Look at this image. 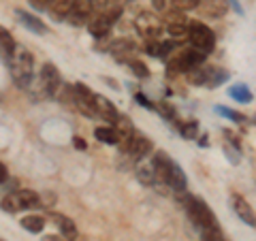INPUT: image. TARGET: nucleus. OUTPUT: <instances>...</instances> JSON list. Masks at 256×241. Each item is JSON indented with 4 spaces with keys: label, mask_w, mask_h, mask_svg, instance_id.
Wrapping results in <instances>:
<instances>
[{
    "label": "nucleus",
    "mask_w": 256,
    "mask_h": 241,
    "mask_svg": "<svg viewBox=\"0 0 256 241\" xmlns=\"http://www.w3.org/2000/svg\"><path fill=\"white\" fill-rule=\"evenodd\" d=\"M9 68H11V77L18 88H28L34 75V58L32 54L22 45H15L13 54L9 56Z\"/></svg>",
    "instance_id": "obj_1"
},
{
    "label": "nucleus",
    "mask_w": 256,
    "mask_h": 241,
    "mask_svg": "<svg viewBox=\"0 0 256 241\" xmlns=\"http://www.w3.org/2000/svg\"><path fill=\"white\" fill-rule=\"evenodd\" d=\"M182 205H184V210H186L190 222L194 224L198 230L207 228V226H218V218H216V214L210 210V205H207L201 196L184 194L182 196Z\"/></svg>",
    "instance_id": "obj_2"
},
{
    "label": "nucleus",
    "mask_w": 256,
    "mask_h": 241,
    "mask_svg": "<svg viewBox=\"0 0 256 241\" xmlns=\"http://www.w3.org/2000/svg\"><path fill=\"white\" fill-rule=\"evenodd\" d=\"M166 66L171 73H190L192 68L201 66L205 62V54L194 50V47H175V50L166 56Z\"/></svg>",
    "instance_id": "obj_3"
},
{
    "label": "nucleus",
    "mask_w": 256,
    "mask_h": 241,
    "mask_svg": "<svg viewBox=\"0 0 256 241\" xmlns=\"http://www.w3.org/2000/svg\"><path fill=\"white\" fill-rule=\"evenodd\" d=\"M62 88V79H60V73L58 68L54 66L52 62L43 64L41 73H38L36 82H34V88H32V96L34 98H52V96L58 94V90Z\"/></svg>",
    "instance_id": "obj_4"
},
{
    "label": "nucleus",
    "mask_w": 256,
    "mask_h": 241,
    "mask_svg": "<svg viewBox=\"0 0 256 241\" xmlns=\"http://www.w3.org/2000/svg\"><path fill=\"white\" fill-rule=\"evenodd\" d=\"M228 77H230L228 70H224L220 66H212V64H205V62L188 73L190 84H194L198 88H218L222 84H226Z\"/></svg>",
    "instance_id": "obj_5"
},
{
    "label": "nucleus",
    "mask_w": 256,
    "mask_h": 241,
    "mask_svg": "<svg viewBox=\"0 0 256 241\" xmlns=\"http://www.w3.org/2000/svg\"><path fill=\"white\" fill-rule=\"evenodd\" d=\"M188 41H190V47L203 52L205 56L214 52V47H216L214 30L203 22H188Z\"/></svg>",
    "instance_id": "obj_6"
},
{
    "label": "nucleus",
    "mask_w": 256,
    "mask_h": 241,
    "mask_svg": "<svg viewBox=\"0 0 256 241\" xmlns=\"http://www.w3.org/2000/svg\"><path fill=\"white\" fill-rule=\"evenodd\" d=\"M4 212L9 214H18L22 210H32V207H41V198H38L36 192L32 190H15L11 194H6L0 203Z\"/></svg>",
    "instance_id": "obj_7"
},
{
    "label": "nucleus",
    "mask_w": 256,
    "mask_h": 241,
    "mask_svg": "<svg viewBox=\"0 0 256 241\" xmlns=\"http://www.w3.org/2000/svg\"><path fill=\"white\" fill-rule=\"evenodd\" d=\"M134 28H137V32L143 36V38H158L160 34H162V28H164V24L162 20L158 18L156 13H152V11H143L137 15V20H134Z\"/></svg>",
    "instance_id": "obj_8"
},
{
    "label": "nucleus",
    "mask_w": 256,
    "mask_h": 241,
    "mask_svg": "<svg viewBox=\"0 0 256 241\" xmlns=\"http://www.w3.org/2000/svg\"><path fill=\"white\" fill-rule=\"evenodd\" d=\"M70 102H75L77 111H82L84 116L96 118V111H94V92L86 84L70 86Z\"/></svg>",
    "instance_id": "obj_9"
},
{
    "label": "nucleus",
    "mask_w": 256,
    "mask_h": 241,
    "mask_svg": "<svg viewBox=\"0 0 256 241\" xmlns=\"http://www.w3.org/2000/svg\"><path fill=\"white\" fill-rule=\"evenodd\" d=\"M152 150H154V143H152L146 134H141L139 130H134L132 136H130V139H128V143H126L124 154L130 156L132 160H143Z\"/></svg>",
    "instance_id": "obj_10"
},
{
    "label": "nucleus",
    "mask_w": 256,
    "mask_h": 241,
    "mask_svg": "<svg viewBox=\"0 0 256 241\" xmlns=\"http://www.w3.org/2000/svg\"><path fill=\"white\" fill-rule=\"evenodd\" d=\"M164 28H166V34H169L173 41H184V38H188V20L182 15V11H173V13L166 15Z\"/></svg>",
    "instance_id": "obj_11"
},
{
    "label": "nucleus",
    "mask_w": 256,
    "mask_h": 241,
    "mask_svg": "<svg viewBox=\"0 0 256 241\" xmlns=\"http://www.w3.org/2000/svg\"><path fill=\"white\" fill-rule=\"evenodd\" d=\"M92 13H94L92 0H73V6H70V13L66 15V22L70 26H84L92 18Z\"/></svg>",
    "instance_id": "obj_12"
},
{
    "label": "nucleus",
    "mask_w": 256,
    "mask_h": 241,
    "mask_svg": "<svg viewBox=\"0 0 256 241\" xmlns=\"http://www.w3.org/2000/svg\"><path fill=\"white\" fill-rule=\"evenodd\" d=\"M230 205H233V212L237 214L239 220L244 224H248V226L256 228V212L242 194H230Z\"/></svg>",
    "instance_id": "obj_13"
},
{
    "label": "nucleus",
    "mask_w": 256,
    "mask_h": 241,
    "mask_svg": "<svg viewBox=\"0 0 256 241\" xmlns=\"http://www.w3.org/2000/svg\"><path fill=\"white\" fill-rule=\"evenodd\" d=\"M94 111H96V118L105 120V122H109L111 126H114L116 120L120 118V114H118V109H116L114 102L107 100L105 96H100V94H94Z\"/></svg>",
    "instance_id": "obj_14"
},
{
    "label": "nucleus",
    "mask_w": 256,
    "mask_h": 241,
    "mask_svg": "<svg viewBox=\"0 0 256 241\" xmlns=\"http://www.w3.org/2000/svg\"><path fill=\"white\" fill-rule=\"evenodd\" d=\"M166 186H169L171 190H175V192H186V188H188V178H186V173H184V168L175 162L169 164V173H166Z\"/></svg>",
    "instance_id": "obj_15"
},
{
    "label": "nucleus",
    "mask_w": 256,
    "mask_h": 241,
    "mask_svg": "<svg viewBox=\"0 0 256 241\" xmlns=\"http://www.w3.org/2000/svg\"><path fill=\"white\" fill-rule=\"evenodd\" d=\"M109 54L120 62H128V60H132L134 54H137V47L128 41V38H118V41H114L109 45Z\"/></svg>",
    "instance_id": "obj_16"
},
{
    "label": "nucleus",
    "mask_w": 256,
    "mask_h": 241,
    "mask_svg": "<svg viewBox=\"0 0 256 241\" xmlns=\"http://www.w3.org/2000/svg\"><path fill=\"white\" fill-rule=\"evenodd\" d=\"M15 15H18V20H20L22 26H26L28 30L34 32V34H47V32H50V28H47L38 18H34L32 13H26L24 9H18V11H15Z\"/></svg>",
    "instance_id": "obj_17"
},
{
    "label": "nucleus",
    "mask_w": 256,
    "mask_h": 241,
    "mask_svg": "<svg viewBox=\"0 0 256 241\" xmlns=\"http://www.w3.org/2000/svg\"><path fill=\"white\" fill-rule=\"evenodd\" d=\"M52 220H54L56 226H58V230L62 232V237H66L68 241H75L77 239V226H75V222L70 220L68 216L52 214Z\"/></svg>",
    "instance_id": "obj_18"
},
{
    "label": "nucleus",
    "mask_w": 256,
    "mask_h": 241,
    "mask_svg": "<svg viewBox=\"0 0 256 241\" xmlns=\"http://www.w3.org/2000/svg\"><path fill=\"white\" fill-rule=\"evenodd\" d=\"M198 6H201L205 18H222L228 9V4L224 2V0H201Z\"/></svg>",
    "instance_id": "obj_19"
},
{
    "label": "nucleus",
    "mask_w": 256,
    "mask_h": 241,
    "mask_svg": "<svg viewBox=\"0 0 256 241\" xmlns=\"http://www.w3.org/2000/svg\"><path fill=\"white\" fill-rule=\"evenodd\" d=\"M70 6H73V0H54L47 11H50L54 22H66V15L70 13Z\"/></svg>",
    "instance_id": "obj_20"
},
{
    "label": "nucleus",
    "mask_w": 256,
    "mask_h": 241,
    "mask_svg": "<svg viewBox=\"0 0 256 241\" xmlns=\"http://www.w3.org/2000/svg\"><path fill=\"white\" fill-rule=\"evenodd\" d=\"M228 96L233 98L235 102H242V105H248V102H252L254 100V94L252 90L248 88L246 84H235V86H230L228 88Z\"/></svg>",
    "instance_id": "obj_21"
},
{
    "label": "nucleus",
    "mask_w": 256,
    "mask_h": 241,
    "mask_svg": "<svg viewBox=\"0 0 256 241\" xmlns=\"http://www.w3.org/2000/svg\"><path fill=\"white\" fill-rule=\"evenodd\" d=\"M94 136L100 143H107V146H118L120 143V134H118V130L114 126H98L94 130Z\"/></svg>",
    "instance_id": "obj_22"
},
{
    "label": "nucleus",
    "mask_w": 256,
    "mask_h": 241,
    "mask_svg": "<svg viewBox=\"0 0 256 241\" xmlns=\"http://www.w3.org/2000/svg\"><path fill=\"white\" fill-rule=\"evenodd\" d=\"M13 50H15L13 36L9 34V30L0 26V56H2L4 60H9V56L13 54Z\"/></svg>",
    "instance_id": "obj_23"
},
{
    "label": "nucleus",
    "mask_w": 256,
    "mask_h": 241,
    "mask_svg": "<svg viewBox=\"0 0 256 241\" xmlns=\"http://www.w3.org/2000/svg\"><path fill=\"white\" fill-rule=\"evenodd\" d=\"M137 180L141 184H146V186H154L156 175H154V166H152V162H141L137 166Z\"/></svg>",
    "instance_id": "obj_24"
},
{
    "label": "nucleus",
    "mask_w": 256,
    "mask_h": 241,
    "mask_svg": "<svg viewBox=\"0 0 256 241\" xmlns=\"http://www.w3.org/2000/svg\"><path fill=\"white\" fill-rule=\"evenodd\" d=\"M214 111H216L218 116L230 120V122H235V124H246V122H248V118H246L244 114H239V111H235V109H228V107L218 105V107H214Z\"/></svg>",
    "instance_id": "obj_25"
},
{
    "label": "nucleus",
    "mask_w": 256,
    "mask_h": 241,
    "mask_svg": "<svg viewBox=\"0 0 256 241\" xmlns=\"http://www.w3.org/2000/svg\"><path fill=\"white\" fill-rule=\"evenodd\" d=\"M22 228H26L30 232H41L45 228V220L41 216H26V218H22Z\"/></svg>",
    "instance_id": "obj_26"
},
{
    "label": "nucleus",
    "mask_w": 256,
    "mask_h": 241,
    "mask_svg": "<svg viewBox=\"0 0 256 241\" xmlns=\"http://www.w3.org/2000/svg\"><path fill=\"white\" fill-rule=\"evenodd\" d=\"M178 128H180V132H182L184 139H188V141L196 139V134H198V122H196V120H188V122H182Z\"/></svg>",
    "instance_id": "obj_27"
},
{
    "label": "nucleus",
    "mask_w": 256,
    "mask_h": 241,
    "mask_svg": "<svg viewBox=\"0 0 256 241\" xmlns=\"http://www.w3.org/2000/svg\"><path fill=\"white\" fill-rule=\"evenodd\" d=\"M201 241H224V235L220 226H207V228H201Z\"/></svg>",
    "instance_id": "obj_28"
},
{
    "label": "nucleus",
    "mask_w": 256,
    "mask_h": 241,
    "mask_svg": "<svg viewBox=\"0 0 256 241\" xmlns=\"http://www.w3.org/2000/svg\"><path fill=\"white\" fill-rule=\"evenodd\" d=\"M128 66H130V70H132V73L137 75L139 79H148V77H150V68H148L141 60H134V58L128 60Z\"/></svg>",
    "instance_id": "obj_29"
},
{
    "label": "nucleus",
    "mask_w": 256,
    "mask_h": 241,
    "mask_svg": "<svg viewBox=\"0 0 256 241\" xmlns=\"http://www.w3.org/2000/svg\"><path fill=\"white\" fill-rule=\"evenodd\" d=\"M175 11H192L201 4V0H169Z\"/></svg>",
    "instance_id": "obj_30"
},
{
    "label": "nucleus",
    "mask_w": 256,
    "mask_h": 241,
    "mask_svg": "<svg viewBox=\"0 0 256 241\" xmlns=\"http://www.w3.org/2000/svg\"><path fill=\"white\" fill-rule=\"evenodd\" d=\"M146 52L150 56H154V58H162V41H158V38H150L146 43Z\"/></svg>",
    "instance_id": "obj_31"
},
{
    "label": "nucleus",
    "mask_w": 256,
    "mask_h": 241,
    "mask_svg": "<svg viewBox=\"0 0 256 241\" xmlns=\"http://www.w3.org/2000/svg\"><path fill=\"white\" fill-rule=\"evenodd\" d=\"M224 154H226V158H228L233 164H239V160H242V156H239L237 148H230L228 143H226V146H224Z\"/></svg>",
    "instance_id": "obj_32"
},
{
    "label": "nucleus",
    "mask_w": 256,
    "mask_h": 241,
    "mask_svg": "<svg viewBox=\"0 0 256 241\" xmlns=\"http://www.w3.org/2000/svg\"><path fill=\"white\" fill-rule=\"evenodd\" d=\"M158 114L162 118H166L169 122H171V120H175V111H173V107L169 105V102H162V105L158 107Z\"/></svg>",
    "instance_id": "obj_33"
},
{
    "label": "nucleus",
    "mask_w": 256,
    "mask_h": 241,
    "mask_svg": "<svg viewBox=\"0 0 256 241\" xmlns=\"http://www.w3.org/2000/svg\"><path fill=\"white\" fill-rule=\"evenodd\" d=\"M54 2V0H30V4L34 6L36 11H45V9H50V4Z\"/></svg>",
    "instance_id": "obj_34"
},
{
    "label": "nucleus",
    "mask_w": 256,
    "mask_h": 241,
    "mask_svg": "<svg viewBox=\"0 0 256 241\" xmlns=\"http://www.w3.org/2000/svg\"><path fill=\"white\" fill-rule=\"evenodd\" d=\"M134 100H137L141 107H148V109H156V107H154V102H152V100L148 98V96H143V94H134Z\"/></svg>",
    "instance_id": "obj_35"
},
{
    "label": "nucleus",
    "mask_w": 256,
    "mask_h": 241,
    "mask_svg": "<svg viewBox=\"0 0 256 241\" xmlns=\"http://www.w3.org/2000/svg\"><path fill=\"white\" fill-rule=\"evenodd\" d=\"M224 2H226V4H228L230 9H233L237 15H244V6L239 4V0H224Z\"/></svg>",
    "instance_id": "obj_36"
},
{
    "label": "nucleus",
    "mask_w": 256,
    "mask_h": 241,
    "mask_svg": "<svg viewBox=\"0 0 256 241\" xmlns=\"http://www.w3.org/2000/svg\"><path fill=\"white\" fill-rule=\"evenodd\" d=\"M73 146L77 148V150H86L88 146H86V141L82 139V136H73Z\"/></svg>",
    "instance_id": "obj_37"
},
{
    "label": "nucleus",
    "mask_w": 256,
    "mask_h": 241,
    "mask_svg": "<svg viewBox=\"0 0 256 241\" xmlns=\"http://www.w3.org/2000/svg\"><path fill=\"white\" fill-rule=\"evenodd\" d=\"M6 178H9V171H6V166L0 162V184H4L6 182Z\"/></svg>",
    "instance_id": "obj_38"
},
{
    "label": "nucleus",
    "mask_w": 256,
    "mask_h": 241,
    "mask_svg": "<svg viewBox=\"0 0 256 241\" xmlns=\"http://www.w3.org/2000/svg\"><path fill=\"white\" fill-rule=\"evenodd\" d=\"M41 241H68L66 237H58V235H45Z\"/></svg>",
    "instance_id": "obj_39"
},
{
    "label": "nucleus",
    "mask_w": 256,
    "mask_h": 241,
    "mask_svg": "<svg viewBox=\"0 0 256 241\" xmlns=\"http://www.w3.org/2000/svg\"><path fill=\"white\" fill-rule=\"evenodd\" d=\"M164 6H166V0H154V9L156 11H164Z\"/></svg>",
    "instance_id": "obj_40"
},
{
    "label": "nucleus",
    "mask_w": 256,
    "mask_h": 241,
    "mask_svg": "<svg viewBox=\"0 0 256 241\" xmlns=\"http://www.w3.org/2000/svg\"><path fill=\"white\" fill-rule=\"evenodd\" d=\"M114 2H118V4H124V2H128V0H114Z\"/></svg>",
    "instance_id": "obj_41"
}]
</instances>
